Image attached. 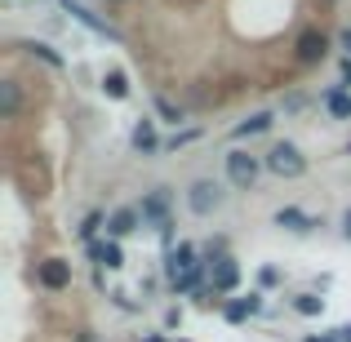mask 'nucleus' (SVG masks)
<instances>
[{
  "label": "nucleus",
  "mask_w": 351,
  "mask_h": 342,
  "mask_svg": "<svg viewBox=\"0 0 351 342\" xmlns=\"http://www.w3.org/2000/svg\"><path fill=\"white\" fill-rule=\"evenodd\" d=\"M325 103H329V112H334V116H351V98L343 94V89H329Z\"/></svg>",
  "instance_id": "obj_17"
},
{
  "label": "nucleus",
  "mask_w": 351,
  "mask_h": 342,
  "mask_svg": "<svg viewBox=\"0 0 351 342\" xmlns=\"http://www.w3.org/2000/svg\"><path fill=\"white\" fill-rule=\"evenodd\" d=\"M103 89L112 98H129V80H125V71H107L103 76Z\"/></svg>",
  "instance_id": "obj_14"
},
{
  "label": "nucleus",
  "mask_w": 351,
  "mask_h": 342,
  "mask_svg": "<svg viewBox=\"0 0 351 342\" xmlns=\"http://www.w3.org/2000/svg\"><path fill=\"white\" fill-rule=\"evenodd\" d=\"M156 112H160L165 120H173V125H178V120H182V116H178V107H173L169 98H156Z\"/></svg>",
  "instance_id": "obj_21"
},
{
  "label": "nucleus",
  "mask_w": 351,
  "mask_h": 342,
  "mask_svg": "<svg viewBox=\"0 0 351 342\" xmlns=\"http://www.w3.org/2000/svg\"><path fill=\"white\" fill-rule=\"evenodd\" d=\"M143 218H152V223L169 236V191H165V187H156L152 196L143 200Z\"/></svg>",
  "instance_id": "obj_5"
},
{
  "label": "nucleus",
  "mask_w": 351,
  "mask_h": 342,
  "mask_svg": "<svg viewBox=\"0 0 351 342\" xmlns=\"http://www.w3.org/2000/svg\"><path fill=\"white\" fill-rule=\"evenodd\" d=\"M343 231H347V240H351V209H347V218H343Z\"/></svg>",
  "instance_id": "obj_23"
},
{
  "label": "nucleus",
  "mask_w": 351,
  "mask_h": 342,
  "mask_svg": "<svg viewBox=\"0 0 351 342\" xmlns=\"http://www.w3.org/2000/svg\"><path fill=\"white\" fill-rule=\"evenodd\" d=\"M276 223L289 227V231H311V218L298 214V209H280V214H276Z\"/></svg>",
  "instance_id": "obj_11"
},
{
  "label": "nucleus",
  "mask_w": 351,
  "mask_h": 342,
  "mask_svg": "<svg viewBox=\"0 0 351 342\" xmlns=\"http://www.w3.org/2000/svg\"><path fill=\"white\" fill-rule=\"evenodd\" d=\"M338 334H343V342H351V325H347V329H338Z\"/></svg>",
  "instance_id": "obj_26"
},
{
  "label": "nucleus",
  "mask_w": 351,
  "mask_h": 342,
  "mask_svg": "<svg viewBox=\"0 0 351 342\" xmlns=\"http://www.w3.org/2000/svg\"><path fill=\"white\" fill-rule=\"evenodd\" d=\"M267 169L280 173V178H298V173H307V156H302L293 143H280V147H271V156H267Z\"/></svg>",
  "instance_id": "obj_2"
},
{
  "label": "nucleus",
  "mask_w": 351,
  "mask_h": 342,
  "mask_svg": "<svg viewBox=\"0 0 351 342\" xmlns=\"http://www.w3.org/2000/svg\"><path fill=\"white\" fill-rule=\"evenodd\" d=\"M320 5H338V0H320Z\"/></svg>",
  "instance_id": "obj_28"
},
{
  "label": "nucleus",
  "mask_w": 351,
  "mask_h": 342,
  "mask_svg": "<svg viewBox=\"0 0 351 342\" xmlns=\"http://www.w3.org/2000/svg\"><path fill=\"white\" fill-rule=\"evenodd\" d=\"M236 280H240V267L232 262V258H218V262H214V289L232 293V289H236Z\"/></svg>",
  "instance_id": "obj_8"
},
{
  "label": "nucleus",
  "mask_w": 351,
  "mask_h": 342,
  "mask_svg": "<svg viewBox=\"0 0 351 342\" xmlns=\"http://www.w3.org/2000/svg\"><path fill=\"white\" fill-rule=\"evenodd\" d=\"M134 223H138V214H134V209H120V214H116L107 227H112V236H129V231H134Z\"/></svg>",
  "instance_id": "obj_16"
},
{
  "label": "nucleus",
  "mask_w": 351,
  "mask_h": 342,
  "mask_svg": "<svg viewBox=\"0 0 351 342\" xmlns=\"http://www.w3.org/2000/svg\"><path fill=\"white\" fill-rule=\"evenodd\" d=\"M227 178H232L236 187H254V182H258V160L245 156V151H232V156H227Z\"/></svg>",
  "instance_id": "obj_4"
},
{
  "label": "nucleus",
  "mask_w": 351,
  "mask_h": 342,
  "mask_svg": "<svg viewBox=\"0 0 351 342\" xmlns=\"http://www.w3.org/2000/svg\"><path fill=\"white\" fill-rule=\"evenodd\" d=\"M18 103H23V98H18V85H14V80H5V85H0V112L18 116Z\"/></svg>",
  "instance_id": "obj_13"
},
{
  "label": "nucleus",
  "mask_w": 351,
  "mask_h": 342,
  "mask_svg": "<svg viewBox=\"0 0 351 342\" xmlns=\"http://www.w3.org/2000/svg\"><path fill=\"white\" fill-rule=\"evenodd\" d=\"M271 129V116L267 112H258V116H249L245 125H236V138H249V134H267Z\"/></svg>",
  "instance_id": "obj_10"
},
{
  "label": "nucleus",
  "mask_w": 351,
  "mask_h": 342,
  "mask_svg": "<svg viewBox=\"0 0 351 342\" xmlns=\"http://www.w3.org/2000/svg\"><path fill=\"white\" fill-rule=\"evenodd\" d=\"M67 14H71V18H76V23H85V27H89V32H98V36H112V32H107V23H98V18H94V14H89V9H85V5H76V0H67Z\"/></svg>",
  "instance_id": "obj_9"
},
{
  "label": "nucleus",
  "mask_w": 351,
  "mask_h": 342,
  "mask_svg": "<svg viewBox=\"0 0 351 342\" xmlns=\"http://www.w3.org/2000/svg\"><path fill=\"white\" fill-rule=\"evenodd\" d=\"M187 205H191V214L209 218L218 205H223V187H218L214 178H200V182H191V191H187Z\"/></svg>",
  "instance_id": "obj_3"
},
{
  "label": "nucleus",
  "mask_w": 351,
  "mask_h": 342,
  "mask_svg": "<svg viewBox=\"0 0 351 342\" xmlns=\"http://www.w3.org/2000/svg\"><path fill=\"white\" fill-rule=\"evenodd\" d=\"M40 284L45 289H67L71 284V267L62 262V258H45L40 262Z\"/></svg>",
  "instance_id": "obj_7"
},
{
  "label": "nucleus",
  "mask_w": 351,
  "mask_h": 342,
  "mask_svg": "<svg viewBox=\"0 0 351 342\" xmlns=\"http://www.w3.org/2000/svg\"><path fill=\"white\" fill-rule=\"evenodd\" d=\"M156 143H160V138H156L152 120H143V125L134 129V147H138V151H156Z\"/></svg>",
  "instance_id": "obj_12"
},
{
  "label": "nucleus",
  "mask_w": 351,
  "mask_h": 342,
  "mask_svg": "<svg viewBox=\"0 0 351 342\" xmlns=\"http://www.w3.org/2000/svg\"><path fill=\"white\" fill-rule=\"evenodd\" d=\"M307 342H334V338H307Z\"/></svg>",
  "instance_id": "obj_27"
},
{
  "label": "nucleus",
  "mask_w": 351,
  "mask_h": 342,
  "mask_svg": "<svg viewBox=\"0 0 351 342\" xmlns=\"http://www.w3.org/2000/svg\"><path fill=\"white\" fill-rule=\"evenodd\" d=\"M258 307H263V302L249 293V298H240V302H232V307H227V320H245V316H254Z\"/></svg>",
  "instance_id": "obj_15"
},
{
  "label": "nucleus",
  "mask_w": 351,
  "mask_h": 342,
  "mask_svg": "<svg viewBox=\"0 0 351 342\" xmlns=\"http://www.w3.org/2000/svg\"><path fill=\"white\" fill-rule=\"evenodd\" d=\"M169 280H173V289H196V280H200V262H196V254H191V245H178L169 254Z\"/></svg>",
  "instance_id": "obj_1"
},
{
  "label": "nucleus",
  "mask_w": 351,
  "mask_h": 342,
  "mask_svg": "<svg viewBox=\"0 0 351 342\" xmlns=\"http://www.w3.org/2000/svg\"><path fill=\"white\" fill-rule=\"evenodd\" d=\"M343 49H351V27H347V32H343Z\"/></svg>",
  "instance_id": "obj_24"
},
{
  "label": "nucleus",
  "mask_w": 351,
  "mask_h": 342,
  "mask_svg": "<svg viewBox=\"0 0 351 342\" xmlns=\"http://www.w3.org/2000/svg\"><path fill=\"white\" fill-rule=\"evenodd\" d=\"M293 307H298L302 316H320V298H316V293H298V298H293Z\"/></svg>",
  "instance_id": "obj_19"
},
{
  "label": "nucleus",
  "mask_w": 351,
  "mask_h": 342,
  "mask_svg": "<svg viewBox=\"0 0 351 342\" xmlns=\"http://www.w3.org/2000/svg\"><path fill=\"white\" fill-rule=\"evenodd\" d=\"M98 254V262H107V267H125V258H120V245H103V249H94Z\"/></svg>",
  "instance_id": "obj_20"
},
{
  "label": "nucleus",
  "mask_w": 351,
  "mask_h": 342,
  "mask_svg": "<svg viewBox=\"0 0 351 342\" xmlns=\"http://www.w3.org/2000/svg\"><path fill=\"white\" fill-rule=\"evenodd\" d=\"M23 49H27V53H32V58H40V62H49V67H62V58H58V53H53V49H49V45H36V40H32V45H23Z\"/></svg>",
  "instance_id": "obj_18"
},
{
  "label": "nucleus",
  "mask_w": 351,
  "mask_h": 342,
  "mask_svg": "<svg viewBox=\"0 0 351 342\" xmlns=\"http://www.w3.org/2000/svg\"><path fill=\"white\" fill-rule=\"evenodd\" d=\"M98 227H103V214H89V218H85V227H80V240H89Z\"/></svg>",
  "instance_id": "obj_22"
},
{
  "label": "nucleus",
  "mask_w": 351,
  "mask_h": 342,
  "mask_svg": "<svg viewBox=\"0 0 351 342\" xmlns=\"http://www.w3.org/2000/svg\"><path fill=\"white\" fill-rule=\"evenodd\" d=\"M343 76H347V85H351V58L343 62Z\"/></svg>",
  "instance_id": "obj_25"
},
{
  "label": "nucleus",
  "mask_w": 351,
  "mask_h": 342,
  "mask_svg": "<svg viewBox=\"0 0 351 342\" xmlns=\"http://www.w3.org/2000/svg\"><path fill=\"white\" fill-rule=\"evenodd\" d=\"M293 49H298V62H320V58H325V49H329V40H325V32H316V27H311V32L298 36V45H293Z\"/></svg>",
  "instance_id": "obj_6"
}]
</instances>
